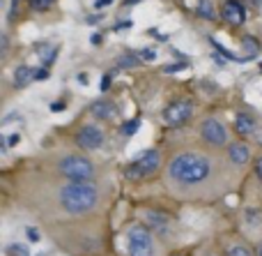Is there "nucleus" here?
Listing matches in <instances>:
<instances>
[{
  "label": "nucleus",
  "instance_id": "1",
  "mask_svg": "<svg viewBox=\"0 0 262 256\" xmlns=\"http://www.w3.org/2000/svg\"><path fill=\"white\" fill-rule=\"evenodd\" d=\"M226 171L207 150H177L166 160V185L184 199H203L221 187Z\"/></svg>",
  "mask_w": 262,
  "mask_h": 256
},
{
  "label": "nucleus",
  "instance_id": "2",
  "mask_svg": "<svg viewBox=\"0 0 262 256\" xmlns=\"http://www.w3.org/2000/svg\"><path fill=\"white\" fill-rule=\"evenodd\" d=\"M46 196L41 201V206H49V220L53 212H58L60 224L62 222H85L99 212L101 203H104V192H101V185L97 183H72V180H64L60 175H55L51 180V187L46 192Z\"/></svg>",
  "mask_w": 262,
  "mask_h": 256
},
{
  "label": "nucleus",
  "instance_id": "3",
  "mask_svg": "<svg viewBox=\"0 0 262 256\" xmlns=\"http://www.w3.org/2000/svg\"><path fill=\"white\" fill-rule=\"evenodd\" d=\"M53 173L72 183H95L97 164L85 152H64L53 162Z\"/></svg>",
  "mask_w": 262,
  "mask_h": 256
},
{
  "label": "nucleus",
  "instance_id": "4",
  "mask_svg": "<svg viewBox=\"0 0 262 256\" xmlns=\"http://www.w3.org/2000/svg\"><path fill=\"white\" fill-rule=\"evenodd\" d=\"M124 256H159V238L143 220L131 222L124 231Z\"/></svg>",
  "mask_w": 262,
  "mask_h": 256
},
{
  "label": "nucleus",
  "instance_id": "5",
  "mask_svg": "<svg viewBox=\"0 0 262 256\" xmlns=\"http://www.w3.org/2000/svg\"><path fill=\"white\" fill-rule=\"evenodd\" d=\"M163 166H166V162H163L161 150L147 148V150L138 152V155L124 166L122 175H124V180H129V183H145V180L154 178Z\"/></svg>",
  "mask_w": 262,
  "mask_h": 256
},
{
  "label": "nucleus",
  "instance_id": "6",
  "mask_svg": "<svg viewBox=\"0 0 262 256\" xmlns=\"http://www.w3.org/2000/svg\"><path fill=\"white\" fill-rule=\"evenodd\" d=\"M200 139L214 150H226L230 146V134L228 127L216 118H205L200 123Z\"/></svg>",
  "mask_w": 262,
  "mask_h": 256
},
{
  "label": "nucleus",
  "instance_id": "7",
  "mask_svg": "<svg viewBox=\"0 0 262 256\" xmlns=\"http://www.w3.org/2000/svg\"><path fill=\"white\" fill-rule=\"evenodd\" d=\"M74 141H76V148L81 152H95L99 150V148H104L106 143V134L104 129L99 127V125H83L81 129L76 132V136H74Z\"/></svg>",
  "mask_w": 262,
  "mask_h": 256
},
{
  "label": "nucleus",
  "instance_id": "8",
  "mask_svg": "<svg viewBox=\"0 0 262 256\" xmlns=\"http://www.w3.org/2000/svg\"><path fill=\"white\" fill-rule=\"evenodd\" d=\"M193 115V102L191 100H175L163 109L161 118L168 127H182L184 123H189Z\"/></svg>",
  "mask_w": 262,
  "mask_h": 256
},
{
  "label": "nucleus",
  "instance_id": "9",
  "mask_svg": "<svg viewBox=\"0 0 262 256\" xmlns=\"http://www.w3.org/2000/svg\"><path fill=\"white\" fill-rule=\"evenodd\" d=\"M143 222L152 229V233L157 235V238L166 240L172 235V217L168 215V212L163 210H154V208H147L143 215Z\"/></svg>",
  "mask_w": 262,
  "mask_h": 256
},
{
  "label": "nucleus",
  "instance_id": "10",
  "mask_svg": "<svg viewBox=\"0 0 262 256\" xmlns=\"http://www.w3.org/2000/svg\"><path fill=\"white\" fill-rule=\"evenodd\" d=\"M226 160L232 169H244V166L253 164L255 157L251 155V148L237 139V141H230V146L226 148Z\"/></svg>",
  "mask_w": 262,
  "mask_h": 256
},
{
  "label": "nucleus",
  "instance_id": "11",
  "mask_svg": "<svg viewBox=\"0 0 262 256\" xmlns=\"http://www.w3.org/2000/svg\"><path fill=\"white\" fill-rule=\"evenodd\" d=\"M219 249L223 256H258V249H253L239 235H223L219 240Z\"/></svg>",
  "mask_w": 262,
  "mask_h": 256
},
{
  "label": "nucleus",
  "instance_id": "12",
  "mask_svg": "<svg viewBox=\"0 0 262 256\" xmlns=\"http://www.w3.org/2000/svg\"><path fill=\"white\" fill-rule=\"evenodd\" d=\"M258 129H260L258 120H255L251 113H246V111L237 113V118H235V132H237V136H239V139H253Z\"/></svg>",
  "mask_w": 262,
  "mask_h": 256
},
{
  "label": "nucleus",
  "instance_id": "13",
  "mask_svg": "<svg viewBox=\"0 0 262 256\" xmlns=\"http://www.w3.org/2000/svg\"><path fill=\"white\" fill-rule=\"evenodd\" d=\"M221 16L226 18L230 26H242L246 21V9L239 0H226L221 7Z\"/></svg>",
  "mask_w": 262,
  "mask_h": 256
},
{
  "label": "nucleus",
  "instance_id": "14",
  "mask_svg": "<svg viewBox=\"0 0 262 256\" xmlns=\"http://www.w3.org/2000/svg\"><path fill=\"white\" fill-rule=\"evenodd\" d=\"M90 113L95 115L97 120H113L118 115V106L113 102H106V100H99L90 106Z\"/></svg>",
  "mask_w": 262,
  "mask_h": 256
},
{
  "label": "nucleus",
  "instance_id": "15",
  "mask_svg": "<svg viewBox=\"0 0 262 256\" xmlns=\"http://www.w3.org/2000/svg\"><path fill=\"white\" fill-rule=\"evenodd\" d=\"M30 81H35V69L28 67V65H21V67L14 72V86H16V88H26Z\"/></svg>",
  "mask_w": 262,
  "mask_h": 256
},
{
  "label": "nucleus",
  "instance_id": "16",
  "mask_svg": "<svg viewBox=\"0 0 262 256\" xmlns=\"http://www.w3.org/2000/svg\"><path fill=\"white\" fill-rule=\"evenodd\" d=\"M37 55L41 58L44 67H49V65L53 63L55 58H58V49H55V46H46V44H41V46H39V51H37Z\"/></svg>",
  "mask_w": 262,
  "mask_h": 256
},
{
  "label": "nucleus",
  "instance_id": "17",
  "mask_svg": "<svg viewBox=\"0 0 262 256\" xmlns=\"http://www.w3.org/2000/svg\"><path fill=\"white\" fill-rule=\"evenodd\" d=\"M198 14L203 18H207V21H214V18H216V12H214V7H212V0H200L198 3Z\"/></svg>",
  "mask_w": 262,
  "mask_h": 256
},
{
  "label": "nucleus",
  "instance_id": "18",
  "mask_svg": "<svg viewBox=\"0 0 262 256\" xmlns=\"http://www.w3.org/2000/svg\"><path fill=\"white\" fill-rule=\"evenodd\" d=\"M138 127H140V120L134 118V120H129V123L122 125V134H124V136H131V134L138 132Z\"/></svg>",
  "mask_w": 262,
  "mask_h": 256
},
{
  "label": "nucleus",
  "instance_id": "19",
  "mask_svg": "<svg viewBox=\"0 0 262 256\" xmlns=\"http://www.w3.org/2000/svg\"><path fill=\"white\" fill-rule=\"evenodd\" d=\"M251 169H253V175H255V178H258V183L262 185V152H260V155L253 160V164H251Z\"/></svg>",
  "mask_w": 262,
  "mask_h": 256
},
{
  "label": "nucleus",
  "instance_id": "20",
  "mask_svg": "<svg viewBox=\"0 0 262 256\" xmlns=\"http://www.w3.org/2000/svg\"><path fill=\"white\" fill-rule=\"evenodd\" d=\"M140 63V58H136V55H124V58H120V67H136V65H138Z\"/></svg>",
  "mask_w": 262,
  "mask_h": 256
},
{
  "label": "nucleus",
  "instance_id": "21",
  "mask_svg": "<svg viewBox=\"0 0 262 256\" xmlns=\"http://www.w3.org/2000/svg\"><path fill=\"white\" fill-rule=\"evenodd\" d=\"M193 256H223V254H221L219 247H203V249H198Z\"/></svg>",
  "mask_w": 262,
  "mask_h": 256
},
{
  "label": "nucleus",
  "instance_id": "22",
  "mask_svg": "<svg viewBox=\"0 0 262 256\" xmlns=\"http://www.w3.org/2000/svg\"><path fill=\"white\" fill-rule=\"evenodd\" d=\"M51 3H53V0H30V7L32 9H49Z\"/></svg>",
  "mask_w": 262,
  "mask_h": 256
},
{
  "label": "nucleus",
  "instance_id": "23",
  "mask_svg": "<svg viewBox=\"0 0 262 256\" xmlns=\"http://www.w3.org/2000/svg\"><path fill=\"white\" fill-rule=\"evenodd\" d=\"M138 58H140V60H154V58H157V53H154L152 49H143V51L138 53Z\"/></svg>",
  "mask_w": 262,
  "mask_h": 256
},
{
  "label": "nucleus",
  "instance_id": "24",
  "mask_svg": "<svg viewBox=\"0 0 262 256\" xmlns=\"http://www.w3.org/2000/svg\"><path fill=\"white\" fill-rule=\"evenodd\" d=\"M26 233H28V240H30V243H39V231L37 229H26Z\"/></svg>",
  "mask_w": 262,
  "mask_h": 256
},
{
  "label": "nucleus",
  "instance_id": "25",
  "mask_svg": "<svg viewBox=\"0 0 262 256\" xmlns=\"http://www.w3.org/2000/svg\"><path fill=\"white\" fill-rule=\"evenodd\" d=\"M244 44L249 46V51H251V53H253V51H258V44H255V42L251 40V37H244Z\"/></svg>",
  "mask_w": 262,
  "mask_h": 256
},
{
  "label": "nucleus",
  "instance_id": "26",
  "mask_svg": "<svg viewBox=\"0 0 262 256\" xmlns=\"http://www.w3.org/2000/svg\"><path fill=\"white\" fill-rule=\"evenodd\" d=\"M46 76H49V69H46V67H41L39 72H37V69H35V81H37V78H39V81H41V78H46Z\"/></svg>",
  "mask_w": 262,
  "mask_h": 256
},
{
  "label": "nucleus",
  "instance_id": "27",
  "mask_svg": "<svg viewBox=\"0 0 262 256\" xmlns=\"http://www.w3.org/2000/svg\"><path fill=\"white\" fill-rule=\"evenodd\" d=\"M111 74H104V78H101V90H108V86H111Z\"/></svg>",
  "mask_w": 262,
  "mask_h": 256
},
{
  "label": "nucleus",
  "instance_id": "28",
  "mask_svg": "<svg viewBox=\"0 0 262 256\" xmlns=\"http://www.w3.org/2000/svg\"><path fill=\"white\" fill-rule=\"evenodd\" d=\"M64 109V102H53V104H51V111H53V113H55V111H62Z\"/></svg>",
  "mask_w": 262,
  "mask_h": 256
},
{
  "label": "nucleus",
  "instance_id": "29",
  "mask_svg": "<svg viewBox=\"0 0 262 256\" xmlns=\"http://www.w3.org/2000/svg\"><path fill=\"white\" fill-rule=\"evenodd\" d=\"M0 40H3V55H7V46H9L7 35H5V32H3V37H0Z\"/></svg>",
  "mask_w": 262,
  "mask_h": 256
},
{
  "label": "nucleus",
  "instance_id": "30",
  "mask_svg": "<svg viewBox=\"0 0 262 256\" xmlns=\"http://www.w3.org/2000/svg\"><path fill=\"white\" fill-rule=\"evenodd\" d=\"M166 256H193V254H189V252H182V249H175V252H170V254H166Z\"/></svg>",
  "mask_w": 262,
  "mask_h": 256
},
{
  "label": "nucleus",
  "instance_id": "31",
  "mask_svg": "<svg viewBox=\"0 0 262 256\" xmlns=\"http://www.w3.org/2000/svg\"><path fill=\"white\" fill-rule=\"evenodd\" d=\"M177 69H184V65H168L166 72H177Z\"/></svg>",
  "mask_w": 262,
  "mask_h": 256
},
{
  "label": "nucleus",
  "instance_id": "32",
  "mask_svg": "<svg viewBox=\"0 0 262 256\" xmlns=\"http://www.w3.org/2000/svg\"><path fill=\"white\" fill-rule=\"evenodd\" d=\"M106 5H113V0H97L95 7H106Z\"/></svg>",
  "mask_w": 262,
  "mask_h": 256
},
{
  "label": "nucleus",
  "instance_id": "33",
  "mask_svg": "<svg viewBox=\"0 0 262 256\" xmlns=\"http://www.w3.org/2000/svg\"><path fill=\"white\" fill-rule=\"evenodd\" d=\"M251 3H253L258 9H262V0H251Z\"/></svg>",
  "mask_w": 262,
  "mask_h": 256
},
{
  "label": "nucleus",
  "instance_id": "34",
  "mask_svg": "<svg viewBox=\"0 0 262 256\" xmlns=\"http://www.w3.org/2000/svg\"><path fill=\"white\" fill-rule=\"evenodd\" d=\"M258 256H262V238H260V245H258Z\"/></svg>",
  "mask_w": 262,
  "mask_h": 256
},
{
  "label": "nucleus",
  "instance_id": "35",
  "mask_svg": "<svg viewBox=\"0 0 262 256\" xmlns=\"http://www.w3.org/2000/svg\"><path fill=\"white\" fill-rule=\"evenodd\" d=\"M260 72H262V63H260Z\"/></svg>",
  "mask_w": 262,
  "mask_h": 256
},
{
  "label": "nucleus",
  "instance_id": "36",
  "mask_svg": "<svg viewBox=\"0 0 262 256\" xmlns=\"http://www.w3.org/2000/svg\"><path fill=\"white\" fill-rule=\"evenodd\" d=\"M99 256H101V254H99Z\"/></svg>",
  "mask_w": 262,
  "mask_h": 256
}]
</instances>
